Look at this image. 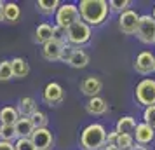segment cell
Returning <instances> with one entry per match:
<instances>
[{"mask_svg": "<svg viewBox=\"0 0 155 150\" xmlns=\"http://www.w3.org/2000/svg\"><path fill=\"white\" fill-rule=\"evenodd\" d=\"M117 131H112V133H106V145H117Z\"/></svg>", "mask_w": 155, "mask_h": 150, "instance_id": "1f68e13d", "label": "cell"}, {"mask_svg": "<svg viewBox=\"0 0 155 150\" xmlns=\"http://www.w3.org/2000/svg\"><path fill=\"white\" fill-rule=\"evenodd\" d=\"M143 121H145V124H148V126L155 131V105L153 107L145 108V112H143Z\"/></svg>", "mask_w": 155, "mask_h": 150, "instance_id": "f1b7e54d", "label": "cell"}, {"mask_svg": "<svg viewBox=\"0 0 155 150\" xmlns=\"http://www.w3.org/2000/svg\"><path fill=\"white\" fill-rule=\"evenodd\" d=\"M103 150H119V147H117V145H105Z\"/></svg>", "mask_w": 155, "mask_h": 150, "instance_id": "d590c367", "label": "cell"}, {"mask_svg": "<svg viewBox=\"0 0 155 150\" xmlns=\"http://www.w3.org/2000/svg\"><path fill=\"white\" fill-rule=\"evenodd\" d=\"M0 150H16V147H14V143L2 142V140H0Z\"/></svg>", "mask_w": 155, "mask_h": 150, "instance_id": "d6a6232c", "label": "cell"}, {"mask_svg": "<svg viewBox=\"0 0 155 150\" xmlns=\"http://www.w3.org/2000/svg\"><path fill=\"white\" fill-rule=\"evenodd\" d=\"M0 140L2 142H11V143L14 142V140H18L14 126H2L0 124Z\"/></svg>", "mask_w": 155, "mask_h": 150, "instance_id": "484cf974", "label": "cell"}, {"mask_svg": "<svg viewBox=\"0 0 155 150\" xmlns=\"http://www.w3.org/2000/svg\"><path fill=\"white\" fill-rule=\"evenodd\" d=\"M21 18V9L14 2H7L4 7V19L7 23H18Z\"/></svg>", "mask_w": 155, "mask_h": 150, "instance_id": "7402d4cb", "label": "cell"}, {"mask_svg": "<svg viewBox=\"0 0 155 150\" xmlns=\"http://www.w3.org/2000/svg\"><path fill=\"white\" fill-rule=\"evenodd\" d=\"M85 110H87V114L89 115H103L108 110V105H106V101L103 98H91V100L85 103Z\"/></svg>", "mask_w": 155, "mask_h": 150, "instance_id": "ac0fdd59", "label": "cell"}, {"mask_svg": "<svg viewBox=\"0 0 155 150\" xmlns=\"http://www.w3.org/2000/svg\"><path fill=\"white\" fill-rule=\"evenodd\" d=\"M66 37H68V44L71 45H84L91 40V26L80 19L66 30Z\"/></svg>", "mask_w": 155, "mask_h": 150, "instance_id": "277c9868", "label": "cell"}, {"mask_svg": "<svg viewBox=\"0 0 155 150\" xmlns=\"http://www.w3.org/2000/svg\"><path fill=\"white\" fill-rule=\"evenodd\" d=\"M11 65H12V75H14L16 79H25L30 73L28 61L23 59V58H14V59L11 61Z\"/></svg>", "mask_w": 155, "mask_h": 150, "instance_id": "44dd1931", "label": "cell"}, {"mask_svg": "<svg viewBox=\"0 0 155 150\" xmlns=\"http://www.w3.org/2000/svg\"><path fill=\"white\" fill-rule=\"evenodd\" d=\"M54 38V30H52V26L51 25H47V23H42V25H38L35 30V42L38 44H47L49 40H52Z\"/></svg>", "mask_w": 155, "mask_h": 150, "instance_id": "d6986e66", "label": "cell"}, {"mask_svg": "<svg viewBox=\"0 0 155 150\" xmlns=\"http://www.w3.org/2000/svg\"><path fill=\"white\" fill-rule=\"evenodd\" d=\"M52 30H54V40H58V42L64 44V45H68V37H66V30L61 28V26H52Z\"/></svg>", "mask_w": 155, "mask_h": 150, "instance_id": "4dcf8cb0", "label": "cell"}, {"mask_svg": "<svg viewBox=\"0 0 155 150\" xmlns=\"http://www.w3.org/2000/svg\"><path fill=\"white\" fill-rule=\"evenodd\" d=\"M117 147H119V150H133V147H134V136L119 135V138H117Z\"/></svg>", "mask_w": 155, "mask_h": 150, "instance_id": "4316f807", "label": "cell"}, {"mask_svg": "<svg viewBox=\"0 0 155 150\" xmlns=\"http://www.w3.org/2000/svg\"><path fill=\"white\" fill-rule=\"evenodd\" d=\"M136 126H138V124H136V119L131 117V115H126V117L119 119L115 131H117V135H129V136H133L134 131H136Z\"/></svg>", "mask_w": 155, "mask_h": 150, "instance_id": "e0dca14e", "label": "cell"}, {"mask_svg": "<svg viewBox=\"0 0 155 150\" xmlns=\"http://www.w3.org/2000/svg\"><path fill=\"white\" fill-rule=\"evenodd\" d=\"M61 61L68 63L71 68H85L89 65V54L85 51L68 44V45H64V52H63V59Z\"/></svg>", "mask_w": 155, "mask_h": 150, "instance_id": "5b68a950", "label": "cell"}, {"mask_svg": "<svg viewBox=\"0 0 155 150\" xmlns=\"http://www.w3.org/2000/svg\"><path fill=\"white\" fill-rule=\"evenodd\" d=\"M63 52H64V44L58 42L54 38L42 45V56L47 61H59V59H63Z\"/></svg>", "mask_w": 155, "mask_h": 150, "instance_id": "7c38bea8", "label": "cell"}, {"mask_svg": "<svg viewBox=\"0 0 155 150\" xmlns=\"http://www.w3.org/2000/svg\"><path fill=\"white\" fill-rule=\"evenodd\" d=\"M152 18L155 19V7H153V12H152Z\"/></svg>", "mask_w": 155, "mask_h": 150, "instance_id": "8d00e7d4", "label": "cell"}, {"mask_svg": "<svg viewBox=\"0 0 155 150\" xmlns=\"http://www.w3.org/2000/svg\"><path fill=\"white\" fill-rule=\"evenodd\" d=\"M4 7H5V2L0 0V21H4Z\"/></svg>", "mask_w": 155, "mask_h": 150, "instance_id": "836d02e7", "label": "cell"}, {"mask_svg": "<svg viewBox=\"0 0 155 150\" xmlns=\"http://www.w3.org/2000/svg\"><path fill=\"white\" fill-rule=\"evenodd\" d=\"M59 2L58 0H38L37 2V9L42 12V14H52V12H58L59 9Z\"/></svg>", "mask_w": 155, "mask_h": 150, "instance_id": "603a6c76", "label": "cell"}, {"mask_svg": "<svg viewBox=\"0 0 155 150\" xmlns=\"http://www.w3.org/2000/svg\"><path fill=\"white\" fill-rule=\"evenodd\" d=\"M80 21V12H78V5L75 4H61L56 12V26L68 30L71 25Z\"/></svg>", "mask_w": 155, "mask_h": 150, "instance_id": "3957f363", "label": "cell"}, {"mask_svg": "<svg viewBox=\"0 0 155 150\" xmlns=\"http://www.w3.org/2000/svg\"><path fill=\"white\" fill-rule=\"evenodd\" d=\"M14 77L12 75V65L9 59H4L0 61V82H5V80H11Z\"/></svg>", "mask_w": 155, "mask_h": 150, "instance_id": "d4e9b609", "label": "cell"}, {"mask_svg": "<svg viewBox=\"0 0 155 150\" xmlns=\"http://www.w3.org/2000/svg\"><path fill=\"white\" fill-rule=\"evenodd\" d=\"M19 121V114L16 107H4L0 110V122L2 126H14Z\"/></svg>", "mask_w": 155, "mask_h": 150, "instance_id": "ffe728a7", "label": "cell"}, {"mask_svg": "<svg viewBox=\"0 0 155 150\" xmlns=\"http://www.w3.org/2000/svg\"><path fill=\"white\" fill-rule=\"evenodd\" d=\"M30 121H31V124H33L35 129H44V128H47V124H49L47 115L44 114V112H40V110H37L35 114L30 117Z\"/></svg>", "mask_w": 155, "mask_h": 150, "instance_id": "cb8c5ba5", "label": "cell"}, {"mask_svg": "<svg viewBox=\"0 0 155 150\" xmlns=\"http://www.w3.org/2000/svg\"><path fill=\"white\" fill-rule=\"evenodd\" d=\"M134 140H136V143H140V145H147V143H150L152 140H153L155 136V131L148 124H145V122H141V124H138L136 126V131H134Z\"/></svg>", "mask_w": 155, "mask_h": 150, "instance_id": "5bb4252c", "label": "cell"}, {"mask_svg": "<svg viewBox=\"0 0 155 150\" xmlns=\"http://www.w3.org/2000/svg\"><path fill=\"white\" fill-rule=\"evenodd\" d=\"M110 9L112 11H115V12H126V11H129V7L133 5V2H129V0H112L110 4Z\"/></svg>", "mask_w": 155, "mask_h": 150, "instance_id": "83f0119b", "label": "cell"}, {"mask_svg": "<svg viewBox=\"0 0 155 150\" xmlns=\"http://www.w3.org/2000/svg\"><path fill=\"white\" fill-rule=\"evenodd\" d=\"M80 145L84 150H103L106 145V129L101 124H89L80 135Z\"/></svg>", "mask_w": 155, "mask_h": 150, "instance_id": "7a4b0ae2", "label": "cell"}, {"mask_svg": "<svg viewBox=\"0 0 155 150\" xmlns=\"http://www.w3.org/2000/svg\"><path fill=\"white\" fill-rule=\"evenodd\" d=\"M14 147H16V150H37L33 142L30 138H19V140H16Z\"/></svg>", "mask_w": 155, "mask_h": 150, "instance_id": "f546056e", "label": "cell"}, {"mask_svg": "<svg viewBox=\"0 0 155 150\" xmlns=\"http://www.w3.org/2000/svg\"><path fill=\"white\" fill-rule=\"evenodd\" d=\"M64 100V91L63 87L59 86L58 82H49L45 89H44V101L49 107H56L59 103H63Z\"/></svg>", "mask_w": 155, "mask_h": 150, "instance_id": "30bf717a", "label": "cell"}, {"mask_svg": "<svg viewBox=\"0 0 155 150\" xmlns=\"http://www.w3.org/2000/svg\"><path fill=\"white\" fill-rule=\"evenodd\" d=\"M134 70L141 73V75H148V73H152L155 72V56L153 52H150V51H143L140 52L136 59H134Z\"/></svg>", "mask_w": 155, "mask_h": 150, "instance_id": "ba28073f", "label": "cell"}, {"mask_svg": "<svg viewBox=\"0 0 155 150\" xmlns=\"http://www.w3.org/2000/svg\"><path fill=\"white\" fill-rule=\"evenodd\" d=\"M80 19L89 26H98L108 16V2L105 0H82L78 4Z\"/></svg>", "mask_w": 155, "mask_h": 150, "instance_id": "6da1fadb", "label": "cell"}, {"mask_svg": "<svg viewBox=\"0 0 155 150\" xmlns=\"http://www.w3.org/2000/svg\"><path fill=\"white\" fill-rule=\"evenodd\" d=\"M101 89H103V82L98 77H87L80 82V91H82V94L89 96V100L96 98L101 93Z\"/></svg>", "mask_w": 155, "mask_h": 150, "instance_id": "4fadbf2b", "label": "cell"}, {"mask_svg": "<svg viewBox=\"0 0 155 150\" xmlns=\"http://www.w3.org/2000/svg\"><path fill=\"white\" fill-rule=\"evenodd\" d=\"M136 37L143 44H155V19L150 14L140 16Z\"/></svg>", "mask_w": 155, "mask_h": 150, "instance_id": "8992f818", "label": "cell"}, {"mask_svg": "<svg viewBox=\"0 0 155 150\" xmlns=\"http://www.w3.org/2000/svg\"><path fill=\"white\" fill-rule=\"evenodd\" d=\"M133 150H148L145 145H140V143H134V147H133Z\"/></svg>", "mask_w": 155, "mask_h": 150, "instance_id": "e575fe53", "label": "cell"}, {"mask_svg": "<svg viewBox=\"0 0 155 150\" xmlns=\"http://www.w3.org/2000/svg\"><path fill=\"white\" fill-rule=\"evenodd\" d=\"M136 101L145 107L155 105V80L153 79H143L136 86Z\"/></svg>", "mask_w": 155, "mask_h": 150, "instance_id": "52a82bcc", "label": "cell"}, {"mask_svg": "<svg viewBox=\"0 0 155 150\" xmlns=\"http://www.w3.org/2000/svg\"><path fill=\"white\" fill-rule=\"evenodd\" d=\"M138 23H140V14H138L136 11H133V9L122 12L120 18H119V26H120V30H122V33H126V35L136 33Z\"/></svg>", "mask_w": 155, "mask_h": 150, "instance_id": "9c48e42d", "label": "cell"}, {"mask_svg": "<svg viewBox=\"0 0 155 150\" xmlns=\"http://www.w3.org/2000/svg\"><path fill=\"white\" fill-rule=\"evenodd\" d=\"M30 140L33 142V145H35V148H37V150H49L51 147H52V142H54V138H52V133H51L47 128H44V129H35Z\"/></svg>", "mask_w": 155, "mask_h": 150, "instance_id": "8fae6325", "label": "cell"}, {"mask_svg": "<svg viewBox=\"0 0 155 150\" xmlns=\"http://www.w3.org/2000/svg\"><path fill=\"white\" fill-rule=\"evenodd\" d=\"M18 114L19 117H31V115L37 112V103L33 98H30V96H25V98H19L18 101Z\"/></svg>", "mask_w": 155, "mask_h": 150, "instance_id": "2e32d148", "label": "cell"}, {"mask_svg": "<svg viewBox=\"0 0 155 150\" xmlns=\"http://www.w3.org/2000/svg\"><path fill=\"white\" fill-rule=\"evenodd\" d=\"M14 131H16L18 140L19 138H31L35 128H33V124H31V121L28 117H19V121L14 124Z\"/></svg>", "mask_w": 155, "mask_h": 150, "instance_id": "9a60e30c", "label": "cell"}]
</instances>
